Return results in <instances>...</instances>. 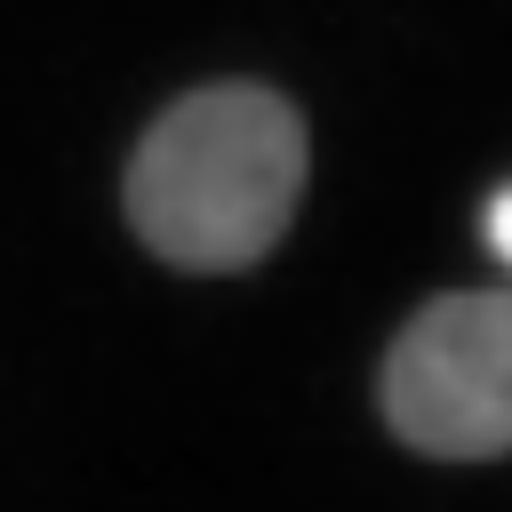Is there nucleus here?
Instances as JSON below:
<instances>
[{
    "label": "nucleus",
    "instance_id": "obj_2",
    "mask_svg": "<svg viewBox=\"0 0 512 512\" xmlns=\"http://www.w3.org/2000/svg\"><path fill=\"white\" fill-rule=\"evenodd\" d=\"M376 408L416 456L440 464L512 456V296L504 288L432 296L392 336Z\"/></svg>",
    "mask_w": 512,
    "mask_h": 512
},
{
    "label": "nucleus",
    "instance_id": "obj_3",
    "mask_svg": "<svg viewBox=\"0 0 512 512\" xmlns=\"http://www.w3.org/2000/svg\"><path fill=\"white\" fill-rule=\"evenodd\" d=\"M480 232H488V248H496V256L512 264V184H504V192L488 200V216H480Z\"/></svg>",
    "mask_w": 512,
    "mask_h": 512
},
{
    "label": "nucleus",
    "instance_id": "obj_1",
    "mask_svg": "<svg viewBox=\"0 0 512 512\" xmlns=\"http://www.w3.org/2000/svg\"><path fill=\"white\" fill-rule=\"evenodd\" d=\"M312 144L280 88L208 80L176 96L128 160V224L176 272H248L280 248Z\"/></svg>",
    "mask_w": 512,
    "mask_h": 512
}]
</instances>
